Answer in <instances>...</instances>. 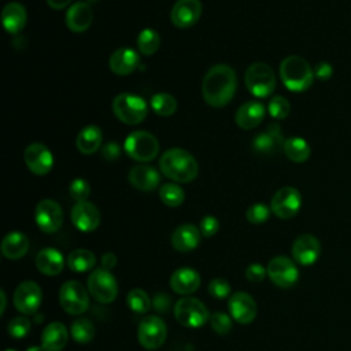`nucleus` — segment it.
Instances as JSON below:
<instances>
[{"mask_svg":"<svg viewBox=\"0 0 351 351\" xmlns=\"http://www.w3.org/2000/svg\"><path fill=\"white\" fill-rule=\"evenodd\" d=\"M166 336H167V329L162 318L156 315H148L140 321L137 339L144 348L147 350L159 348L165 343Z\"/></svg>","mask_w":351,"mask_h":351,"instance_id":"nucleus-12","label":"nucleus"},{"mask_svg":"<svg viewBox=\"0 0 351 351\" xmlns=\"http://www.w3.org/2000/svg\"><path fill=\"white\" fill-rule=\"evenodd\" d=\"M126 154L137 162H149L159 152V141L147 130H134L128 134L123 143Z\"/></svg>","mask_w":351,"mask_h":351,"instance_id":"nucleus-6","label":"nucleus"},{"mask_svg":"<svg viewBox=\"0 0 351 351\" xmlns=\"http://www.w3.org/2000/svg\"><path fill=\"white\" fill-rule=\"evenodd\" d=\"M103 140V132L97 125L84 126L75 138L77 149L84 155H90L99 151Z\"/></svg>","mask_w":351,"mask_h":351,"instance_id":"nucleus-30","label":"nucleus"},{"mask_svg":"<svg viewBox=\"0 0 351 351\" xmlns=\"http://www.w3.org/2000/svg\"><path fill=\"white\" fill-rule=\"evenodd\" d=\"M129 182L138 191L151 192L160 182V174L158 170L148 165H137L133 166L129 171Z\"/></svg>","mask_w":351,"mask_h":351,"instance_id":"nucleus-23","label":"nucleus"},{"mask_svg":"<svg viewBox=\"0 0 351 351\" xmlns=\"http://www.w3.org/2000/svg\"><path fill=\"white\" fill-rule=\"evenodd\" d=\"M5 351H15V350H11V348H8V350H5Z\"/></svg>","mask_w":351,"mask_h":351,"instance_id":"nucleus-54","label":"nucleus"},{"mask_svg":"<svg viewBox=\"0 0 351 351\" xmlns=\"http://www.w3.org/2000/svg\"><path fill=\"white\" fill-rule=\"evenodd\" d=\"M266 276H267V270L261 263H256V262L251 263L245 269V278L250 282H261Z\"/></svg>","mask_w":351,"mask_h":351,"instance_id":"nucleus-46","label":"nucleus"},{"mask_svg":"<svg viewBox=\"0 0 351 351\" xmlns=\"http://www.w3.org/2000/svg\"><path fill=\"white\" fill-rule=\"evenodd\" d=\"M171 306V299L167 293H158L152 300V307L159 313H166Z\"/></svg>","mask_w":351,"mask_h":351,"instance_id":"nucleus-48","label":"nucleus"},{"mask_svg":"<svg viewBox=\"0 0 351 351\" xmlns=\"http://www.w3.org/2000/svg\"><path fill=\"white\" fill-rule=\"evenodd\" d=\"M266 270L270 281L278 288H291L299 280L296 262L284 255L271 258L266 266Z\"/></svg>","mask_w":351,"mask_h":351,"instance_id":"nucleus-10","label":"nucleus"},{"mask_svg":"<svg viewBox=\"0 0 351 351\" xmlns=\"http://www.w3.org/2000/svg\"><path fill=\"white\" fill-rule=\"evenodd\" d=\"M160 45V37L154 29H143L137 36V48L140 53L149 56L154 55Z\"/></svg>","mask_w":351,"mask_h":351,"instance_id":"nucleus-36","label":"nucleus"},{"mask_svg":"<svg viewBox=\"0 0 351 351\" xmlns=\"http://www.w3.org/2000/svg\"><path fill=\"white\" fill-rule=\"evenodd\" d=\"M313 71H314V77L318 78V80H321V81L329 80V78L332 77V74H333L332 66H330L328 62H325V60L318 62V63L314 66Z\"/></svg>","mask_w":351,"mask_h":351,"instance_id":"nucleus-47","label":"nucleus"},{"mask_svg":"<svg viewBox=\"0 0 351 351\" xmlns=\"http://www.w3.org/2000/svg\"><path fill=\"white\" fill-rule=\"evenodd\" d=\"M170 287L178 295H191L200 287V276L192 267H180L170 277Z\"/></svg>","mask_w":351,"mask_h":351,"instance_id":"nucleus-24","label":"nucleus"},{"mask_svg":"<svg viewBox=\"0 0 351 351\" xmlns=\"http://www.w3.org/2000/svg\"><path fill=\"white\" fill-rule=\"evenodd\" d=\"M207 289H208V293L215 299H226L230 295V284L221 277L213 278Z\"/></svg>","mask_w":351,"mask_h":351,"instance_id":"nucleus-44","label":"nucleus"},{"mask_svg":"<svg viewBox=\"0 0 351 351\" xmlns=\"http://www.w3.org/2000/svg\"><path fill=\"white\" fill-rule=\"evenodd\" d=\"M66 263L71 271L75 273H85L95 267L96 265V256L92 251L85 248L73 250L66 259Z\"/></svg>","mask_w":351,"mask_h":351,"instance_id":"nucleus-33","label":"nucleus"},{"mask_svg":"<svg viewBox=\"0 0 351 351\" xmlns=\"http://www.w3.org/2000/svg\"><path fill=\"white\" fill-rule=\"evenodd\" d=\"M280 77L284 86L289 90L303 92L311 86L314 71L304 58L299 55H289L281 60Z\"/></svg>","mask_w":351,"mask_h":351,"instance_id":"nucleus-3","label":"nucleus"},{"mask_svg":"<svg viewBox=\"0 0 351 351\" xmlns=\"http://www.w3.org/2000/svg\"><path fill=\"white\" fill-rule=\"evenodd\" d=\"M230 317L239 324H250L256 317V302L247 292H234L228 300Z\"/></svg>","mask_w":351,"mask_h":351,"instance_id":"nucleus-18","label":"nucleus"},{"mask_svg":"<svg viewBox=\"0 0 351 351\" xmlns=\"http://www.w3.org/2000/svg\"><path fill=\"white\" fill-rule=\"evenodd\" d=\"M174 317L186 328H200L210 319L206 304L192 296H184L176 302Z\"/></svg>","mask_w":351,"mask_h":351,"instance_id":"nucleus-7","label":"nucleus"},{"mask_svg":"<svg viewBox=\"0 0 351 351\" xmlns=\"http://www.w3.org/2000/svg\"><path fill=\"white\" fill-rule=\"evenodd\" d=\"M70 217L73 225L85 233L96 230L100 225V211L93 203L88 200L77 202L71 208Z\"/></svg>","mask_w":351,"mask_h":351,"instance_id":"nucleus-17","label":"nucleus"},{"mask_svg":"<svg viewBox=\"0 0 351 351\" xmlns=\"http://www.w3.org/2000/svg\"><path fill=\"white\" fill-rule=\"evenodd\" d=\"M151 107L159 117H170L177 110V100L166 92H158L151 97Z\"/></svg>","mask_w":351,"mask_h":351,"instance_id":"nucleus-35","label":"nucleus"},{"mask_svg":"<svg viewBox=\"0 0 351 351\" xmlns=\"http://www.w3.org/2000/svg\"><path fill=\"white\" fill-rule=\"evenodd\" d=\"M291 252H292V259L296 263L302 266H311L319 258L321 243L314 234L304 233L295 239Z\"/></svg>","mask_w":351,"mask_h":351,"instance_id":"nucleus-15","label":"nucleus"},{"mask_svg":"<svg viewBox=\"0 0 351 351\" xmlns=\"http://www.w3.org/2000/svg\"><path fill=\"white\" fill-rule=\"evenodd\" d=\"M32 322L26 317H15L8 322V335L14 339H22L25 337L30 330Z\"/></svg>","mask_w":351,"mask_h":351,"instance_id":"nucleus-41","label":"nucleus"},{"mask_svg":"<svg viewBox=\"0 0 351 351\" xmlns=\"http://www.w3.org/2000/svg\"><path fill=\"white\" fill-rule=\"evenodd\" d=\"M23 159L27 169L37 176H45L53 166V156L49 148L41 143H32L23 152Z\"/></svg>","mask_w":351,"mask_h":351,"instance_id":"nucleus-16","label":"nucleus"},{"mask_svg":"<svg viewBox=\"0 0 351 351\" xmlns=\"http://www.w3.org/2000/svg\"><path fill=\"white\" fill-rule=\"evenodd\" d=\"M126 303L128 307L137 314H145L152 307V300L149 299L148 293L141 288H134L129 291L126 296Z\"/></svg>","mask_w":351,"mask_h":351,"instance_id":"nucleus-38","label":"nucleus"},{"mask_svg":"<svg viewBox=\"0 0 351 351\" xmlns=\"http://www.w3.org/2000/svg\"><path fill=\"white\" fill-rule=\"evenodd\" d=\"M265 106L261 101L256 100H250L241 104L236 114H234V121L236 125L241 129H254L256 128L265 118Z\"/></svg>","mask_w":351,"mask_h":351,"instance_id":"nucleus-22","label":"nucleus"},{"mask_svg":"<svg viewBox=\"0 0 351 351\" xmlns=\"http://www.w3.org/2000/svg\"><path fill=\"white\" fill-rule=\"evenodd\" d=\"M100 261H101V267L110 270L117 265V255L114 252H106L103 254Z\"/></svg>","mask_w":351,"mask_h":351,"instance_id":"nucleus-50","label":"nucleus"},{"mask_svg":"<svg viewBox=\"0 0 351 351\" xmlns=\"http://www.w3.org/2000/svg\"><path fill=\"white\" fill-rule=\"evenodd\" d=\"M69 193L75 203L84 202L90 193V185L85 178H74L69 186Z\"/></svg>","mask_w":351,"mask_h":351,"instance_id":"nucleus-42","label":"nucleus"},{"mask_svg":"<svg viewBox=\"0 0 351 351\" xmlns=\"http://www.w3.org/2000/svg\"><path fill=\"white\" fill-rule=\"evenodd\" d=\"M88 292L81 282L69 280L59 289V303L67 314L80 315L89 307Z\"/></svg>","mask_w":351,"mask_h":351,"instance_id":"nucleus-9","label":"nucleus"},{"mask_svg":"<svg viewBox=\"0 0 351 351\" xmlns=\"http://www.w3.org/2000/svg\"><path fill=\"white\" fill-rule=\"evenodd\" d=\"M26 19H27V14L25 7L18 3V1H11L7 3L1 11V22L4 29L11 33V34H16L19 33L25 25H26Z\"/></svg>","mask_w":351,"mask_h":351,"instance_id":"nucleus-28","label":"nucleus"},{"mask_svg":"<svg viewBox=\"0 0 351 351\" xmlns=\"http://www.w3.org/2000/svg\"><path fill=\"white\" fill-rule=\"evenodd\" d=\"M267 110H269V114L273 118H276V119H285L289 115L291 106H289V101L284 96L276 95V96H273L270 99Z\"/></svg>","mask_w":351,"mask_h":351,"instance_id":"nucleus-39","label":"nucleus"},{"mask_svg":"<svg viewBox=\"0 0 351 351\" xmlns=\"http://www.w3.org/2000/svg\"><path fill=\"white\" fill-rule=\"evenodd\" d=\"M43 302V292L37 282L23 281L21 282L14 292V306L15 308L25 314H34Z\"/></svg>","mask_w":351,"mask_h":351,"instance_id":"nucleus-14","label":"nucleus"},{"mask_svg":"<svg viewBox=\"0 0 351 351\" xmlns=\"http://www.w3.org/2000/svg\"><path fill=\"white\" fill-rule=\"evenodd\" d=\"M0 298H1V308H0V313L3 314L4 310H5V303H7V296H5V293H4L3 289L0 291Z\"/></svg>","mask_w":351,"mask_h":351,"instance_id":"nucleus-52","label":"nucleus"},{"mask_svg":"<svg viewBox=\"0 0 351 351\" xmlns=\"http://www.w3.org/2000/svg\"><path fill=\"white\" fill-rule=\"evenodd\" d=\"M210 325L215 333L226 335L232 329V317L226 313L217 311L210 315Z\"/></svg>","mask_w":351,"mask_h":351,"instance_id":"nucleus-43","label":"nucleus"},{"mask_svg":"<svg viewBox=\"0 0 351 351\" xmlns=\"http://www.w3.org/2000/svg\"><path fill=\"white\" fill-rule=\"evenodd\" d=\"M282 151H284V154L287 155V158L289 160L296 162V163L306 162L310 158V154H311L308 143L304 138L298 137V136L288 137L284 141Z\"/></svg>","mask_w":351,"mask_h":351,"instance_id":"nucleus-32","label":"nucleus"},{"mask_svg":"<svg viewBox=\"0 0 351 351\" xmlns=\"http://www.w3.org/2000/svg\"><path fill=\"white\" fill-rule=\"evenodd\" d=\"M34 219L44 233H55L63 223V210L60 204L52 199H43L36 206Z\"/></svg>","mask_w":351,"mask_h":351,"instance_id":"nucleus-13","label":"nucleus"},{"mask_svg":"<svg viewBox=\"0 0 351 351\" xmlns=\"http://www.w3.org/2000/svg\"><path fill=\"white\" fill-rule=\"evenodd\" d=\"M199 229L204 237H211L219 230V221L214 215H206L202 218Z\"/></svg>","mask_w":351,"mask_h":351,"instance_id":"nucleus-45","label":"nucleus"},{"mask_svg":"<svg viewBox=\"0 0 351 351\" xmlns=\"http://www.w3.org/2000/svg\"><path fill=\"white\" fill-rule=\"evenodd\" d=\"M66 25L71 32L82 33L89 29L92 21H93V12L88 3L85 1H77L69 5L66 11Z\"/></svg>","mask_w":351,"mask_h":351,"instance_id":"nucleus-21","label":"nucleus"},{"mask_svg":"<svg viewBox=\"0 0 351 351\" xmlns=\"http://www.w3.org/2000/svg\"><path fill=\"white\" fill-rule=\"evenodd\" d=\"M26 351H45L44 348H43V346H33V347H29Z\"/></svg>","mask_w":351,"mask_h":351,"instance_id":"nucleus-53","label":"nucleus"},{"mask_svg":"<svg viewBox=\"0 0 351 351\" xmlns=\"http://www.w3.org/2000/svg\"><path fill=\"white\" fill-rule=\"evenodd\" d=\"M160 200L169 207H178L185 200L184 189L176 182H166L159 189Z\"/></svg>","mask_w":351,"mask_h":351,"instance_id":"nucleus-37","label":"nucleus"},{"mask_svg":"<svg viewBox=\"0 0 351 351\" xmlns=\"http://www.w3.org/2000/svg\"><path fill=\"white\" fill-rule=\"evenodd\" d=\"M112 111L121 122L126 125H137L145 119L148 104L143 97L134 93L122 92L114 97Z\"/></svg>","mask_w":351,"mask_h":351,"instance_id":"nucleus-4","label":"nucleus"},{"mask_svg":"<svg viewBox=\"0 0 351 351\" xmlns=\"http://www.w3.org/2000/svg\"><path fill=\"white\" fill-rule=\"evenodd\" d=\"M270 213H271V208L269 206H266L265 203H255L247 208L245 217L250 223L259 225L269 219Z\"/></svg>","mask_w":351,"mask_h":351,"instance_id":"nucleus-40","label":"nucleus"},{"mask_svg":"<svg viewBox=\"0 0 351 351\" xmlns=\"http://www.w3.org/2000/svg\"><path fill=\"white\" fill-rule=\"evenodd\" d=\"M69 340V333L62 322L48 324L41 333V346L45 351H62Z\"/></svg>","mask_w":351,"mask_h":351,"instance_id":"nucleus-29","label":"nucleus"},{"mask_svg":"<svg viewBox=\"0 0 351 351\" xmlns=\"http://www.w3.org/2000/svg\"><path fill=\"white\" fill-rule=\"evenodd\" d=\"M119 152H121L119 145H118L117 143H114V141L106 144L104 148L101 149V155H103V158L107 159V160H114V159H117V158L119 156Z\"/></svg>","mask_w":351,"mask_h":351,"instance_id":"nucleus-49","label":"nucleus"},{"mask_svg":"<svg viewBox=\"0 0 351 351\" xmlns=\"http://www.w3.org/2000/svg\"><path fill=\"white\" fill-rule=\"evenodd\" d=\"M237 89V75L228 64H215L204 75L202 95L211 107H223L234 96Z\"/></svg>","mask_w":351,"mask_h":351,"instance_id":"nucleus-1","label":"nucleus"},{"mask_svg":"<svg viewBox=\"0 0 351 351\" xmlns=\"http://www.w3.org/2000/svg\"><path fill=\"white\" fill-rule=\"evenodd\" d=\"M138 63H140L138 53L129 47L115 49L108 59V66L111 71L117 75L132 74L137 69Z\"/></svg>","mask_w":351,"mask_h":351,"instance_id":"nucleus-20","label":"nucleus"},{"mask_svg":"<svg viewBox=\"0 0 351 351\" xmlns=\"http://www.w3.org/2000/svg\"><path fill=\"white\" fill-rule=\"evenodd\" d=\"M200 229L193 223H182L171 234V245L178 252H189L199 245Z\"/></svg>","mask_w":351,"mask_h":351,"instance_id":"nucleus-25","label":"nucleus"},{"mask_svg":"<svg viewBox=\"0 0 351 351\" xmlns=\"http://www.w3.org/2000/svg\"><path fill=\"white\" fill-rule=\"evenodd\" d=\"M70 330H71L73 340L80 343V344L90 343L95 337V333H96L93 322L90 319L85 318V317H80V318L74 319L73 324H71Z\"/></svg>","mask_w":351,"mask_h":351,"instance_id":"nucleus-34","label":"nucleus"},{"mask_svg":"<svg viewBox=\"0 0 351 351\" xmlns=\"http://www.w3.org/2000/svg\"><path fill=\"white\" fill-rule=\"evenodd\" d=\"M202 15L200 0H177L173 4L170 19L174 26L180 29H186L193 26Z\"/></svg>","mask_w":351,"mask_h":351,"instance_id":"nucleus-19","label":"nucleus"},{"mask_svg":"<svg viewBox=\"0 0 351 351\" xmlns=\"http://www.w3.org/2000/svg\"><path fill=\"white\" fill-rule=\"evenodd\" d=\"M36 266L45 276H58L64 267V256L56 248H44L36 256Z\"/></svg>","mask_w":351,"mask_h":351,"instance_id":"nucleus-27","label":"nucleus"},{"mask_svg":"<svg viewBox=\"0 0 351 351\" xmlns=\"http://www.w3.org/2000/svg\"><path fill=\"white\" fill-rule=\"evenodd\" d=\"M284 138L282 133L280 129V125L271 123L269 128L259 133L254 140H252V147L255 151L261 154H276L278 148L284 145Z\"/></svg>","mask_w":351,"mask_h":351,"instance_id":"nucleus-26","label":"nucleus"},{"mask_svg":"<svg viewBox=\"0 0 351 351\" xmlns=\"http://www.w3.org/2000/svg\"><path fill=\"white\" fill-rule=\"evenodd\" d=\"M89 295L93 296L99 303L107 304L115 300L118 296V282L115 277L107 269H96L93 270L86 280Z\"/></svg>","mask_w":351,"mask_h":351,"instance_id":"nucleus-8","label":"nucleus"},{"mask_svg":"<svg viewBox=\"0 0 351 351\" xmlns=\"http://www.w3.org/2000/svg\"><path fill=\"white\" fill-rule=\"evenodd\" d=\"M160 171L174 182H191L196 178L199 165L193 155L184 148H169L159 159Z\"/></svg>","mask_w":351,"mask_h":351,"instance_id":"nucleus-2","label":"nucleus"},{"mask_svg":"<svg viewBox=\"0 0 351 351\" xmlns=\"http://www.w3.org/2000/svg\"><path fill=\"white\" fill-rule=\"evenodd\" d=\"M302 207V195L293 186H282L280 188L270 200L271 213L281 218L289 219L295 217Z\"/></svg>","mask_w":351,"mask_h":351,"instance_id":"nucleus-11","label":"nucleus"},{"mask_svg":"<svg viewBox=\"0 0 351 351\" xmlns=\"http://www.w3.org/2000/svg\"><path fill=\"white\" fill-rule=\"evenodd\" d=\"M1 254L4 258L15 261L26 255L29 250V239L21 232H10L1 241Z\"/></svg>","mask_w":351,"mask_h":351,"instance_id":"nucleus-31","label":"nucleus"},{"mask_svg":"<svg viewBox=\"0 0 351 351\" xmlns=\"http://www.w3.org/2000/svg\"><path fill=\"white\" fill-rule=\"evenodd\" d=\"M47 3L53 10H62L66 8L71 3V0H47Z\"/></svg>","mask_w":351,"mask_h":351,"instance_id":"nucleus-51","label":"nucleus"},{"mask_svg":"<svg viewBox=\"0 0 351 351\" xmlns=\"http://www.w3.org/2000/svg\"><path fill=\"white\" fill-rule=\"evenodd\" d=\"M244 82L254 96L267 97L276 89V74L267 63L255 62L245 70Z\"/></svg>","mask_w":351,"mask_h":351,"instance_id":"nucleus-5","label":"nucleus"}]
</instances>
